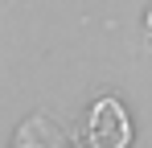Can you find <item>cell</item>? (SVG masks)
Returning <instances> with one entry per match:
<instances>
[{
	"label": "cell",
	"mask_w": 152,
	"mask_h": 148,
	"mask_svg": "<svg viewBox=\"0 0 152 148\" xmlns=\"http://www.w3.org/2000/svg\"><path fill=\"white\" fill-rule=\"evenodd\" d=\"M91 140H95V148H124L127 144V119H124V107L115 99H103L95 107Z\"/></svg>",
	"instance_id": "cell-1"
}]
</instances>
